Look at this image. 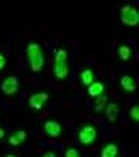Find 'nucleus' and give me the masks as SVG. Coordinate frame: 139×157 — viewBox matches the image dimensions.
<instances>
[{
  "instance_id": "nucleus-20",
  "label": "nucleus",
  "mask_w": 139,
  "mask_h": 157,
  "mask_svg": "<svg viewBox=\"0 0 139 157\" xmlns=\"http://www.w3.org/2000/svg\"><path fill=\"white\" fill-rule=\"evenodd\" d=\"M3 137H5V129H3L2 126H0V141H2Z\"/></svg>"
},
{
  "instance_id": "nucleus-10",
  "label": "nucleus",
  "mask_w": 139,
  "mask_h": 157,
  "mask_svg": "<svg viewBox=\"0 0 139 157\" xmlns=\"http://www.w3.org/2000/svg\"><path fill=\"white\" fill-rule=\"evenodd\" d=\"M103 92H105V83L98 82V80H95L87 87V97H90V98L100 97V95H103Z\"/></svg>"
},
{
  "instance_id": "nucleus-6",
  "label": "nucleus",
  "mask_w": 139,
  "mask_h": 157,
  "mask_svg": "<svg viewBox=\"0 0 139 157\" xmlns=\"http://www.w3.org/2000/svg\"><path fill=\"white\" fill-rule=\"evenodd\" d=\"M48 98H49V95L46 92H39V93H33L31 97L28 98V108L29 110H34V111H38V110H41L43 108V105L48 101Z\"/></svg>"
},
{
  "instance_id": "nucleus-12",
  "label": "nucleus",
  "mask_w": 139,
  "mask_h": 157,
  "mask_svg": "<svg viewBox=\"0 0 139 157\" xmlns=\"http://www.w3.org/2000/svg\"><path fill=\"white\" fill-rule=\"evenodd\" d=\"M105 111H106L108 121H110V123H115V121L118 120V116H120V105H118L116 101H108Z\"/></svg>"
},
{
  "instance_id": "nucleus-2",
  "label": "nucleus",
  "mask_w": 139,
  "mask_h": 157,
  "mask_svg": "<svg viewBox=\"0 0 139 157\" xmlns=\"http://www.w3.org/2000/svg\"><path fill=\"white\" fill-rule=\"evenodd\" d=\"M26 61H28V66L31 69V72L34 74L41 72L44 69V66H46L44 52H43V48L38 43H29L26 46Z\"/></svg>"
},
{
  "instance_id": "nucleus-7",
  "label": "nucleus",
  "mask_w": 139,
  "mask_h": 157,
  "mask_svg": "<svg viewBox=\"0 0 139 157\" xmlns=\"http://www.w3.org/2000/svg\"><path fill=\"white\" fill-rule=\"evenodd\" d=\"M43 131L48 137H59L62 134V126L56 120H49L43 123Z\"/></svg>"
},
{
  "instance_id": "nucleus-17",
  "label": "nucleus",
  "mask_w": 139,
  "mask_h": 157,
  "mask_svg": "<svg viewBox=\"0 0 139 157\" xmlns=\"http://www.w3.org/2000/svg\"><path fill=\"white\" fill-rule=\"evenodd\" d=\"M64 157H80V152H79V149H75V147H69Z\"/></svg>"
},
{
  "instance_id": "nucleus-21",
  "label": "nucleus",
  "mask_w": 139,
  "mask_h": 157,
  "mask_svg": "<svg viewBox=\"0 0 139 157\" xmlns=\"http://www.w3.org/2000/svg\"><path fill=\"white\" fill-rule=\"evenodd\" d=\"M3 157H17V155H13V154H7V155H3Z\"/></svg>"
},
{
  "instance_id": "nucleus-1",
  "label": "nucleus",
  "mask_w": 139,
  "mask_h": 157,
  "mask_svg": "<svg viewBox=\"0 0 139 157\" xmlns=\"http://www.w3.org/2000/svg\"><path fill=\"white\" fill-rule=\"evenodd\" d=\"M69 52L64 48L56 49L54 54V66H52V75L54 78H57L59 82H64L69 78Z\"/></svg>"
},
{
  "instance_id": "nucleus-3",
  "label": "nucleus",
  "mask_w": 139,
  "mask_h": 157,
  "mask_svg": "<svg viewBox=\"0 0 139 157\" xmlns=\"http://www.w3.org/2000/svg\"><path fill=\"white\" fill-rule=\"evenodd\" d=\"M97 136H98V132H97V128L95 126H92V124H83L80 129H79L77 132V139L79 142H80L82 146H92L93 142L97 141Z\"/></svg>"
},
{
  "instance_id": "nucleus-9",
  "label": "nucleus",
  "mask_w": 139,
  "mask_h": 157,
  "mask_svg": "<svg viewBox=\"0 0 139 157\" xmlns=\"http://www.w3.org/2000/svg\"><path fill=\"white\" fill-rule=\"evenodd\" d=\"M26 137H28V134L25 129H17L15 132H12V134L8 136V144L12 147H18L26 141Z\"/></svg>"
},
{
  "instance_id": "nucleus-13",
  "label": "nucleus",
  "mask_w": 139,
  "mask_h": 157,
  "mask_svg": "<svg viewBox=\"0 0 139 157\" xmlns=\"http://www.w3.org/2000/svg\"><path fill=\"white\" fill-rule=\"evenodd\" d=\"M118 152H120V147H118V144H115V142H110V144H106V146L102 149L100 157H118Z\"/></svg>"
},
{
  "instance_id": "nucleus-15",
  "label": "nucleus",
  "mask_w": 139,
  "mask_h": 157,
  "mask_svg": "<svg viewBox=\"0 0 139 157\" xmlns=\"http://www.w3.org/2000/svg\"><path fill=\"white\" fill-rule=\"evenodd\" d=\"M118 57H120L123 62H128L131 59V48L126 46V44H120V46H118Z\"/></svg>"
},
{
  "instance_id": "nucleus-16",
  "label": "nucleus",
  "mask_w": 139,
  "mask_h": 157,
  "mask_svg": "<svg viewBox=\"0 0 139 157\" xmlns=\"http://www.w3.org/2000/svg\"><path fill=\"white\" fill-rule=\"evenodd\" d=\"M129 118L133 123H137L139 121V110H137V105H133L129 108Z\"/></svg>"
},
{
  "instance_id": "nucleus-5",
  "label": "nucleus",
  "mask_w": 139,
  "mask_h": 157,
  "mask_svg": "<svg viewBox=\"0 0 139 157\" xmlns=\"http://www.w3.org/2000/svg\"><path fill=\"white\" fill-rule=\"evenodd\" d=\"M18 87H20V82H18V77L17 75H8L3 78V82L0 83V90H2L5 95L12 97L18 92Z\"/></svg>"
},
{
  "instance_id": "nucleus-19",
  "label": "nucleus",
  "mask_w": 139,
  "mask_h": 157,
  "mask_svg": "<svg viewBox=\"0 0 139 157\" xmlns=\"http://www.w3.org/2000/svg\"><path fill=\"white\" fill-rule=\"evenodd\" d=\"M41 157H57V154H56L54 151H46Z\"/></svg>"
},
{
  "instance_id": "nucleus-8",
  "label": "nucleus",
  "mask_w": 139,
  "mask_h": 157,
  "mask_svg": "<svg viewBox=\"0 0 139 157\" xmlns=\"http://www.w3.org/2000/svg\"><path fill=\"white\" fill-rule=\"evenodd\" d=\"M120 87H121V90H125L126 93H133V92H136V88H137V82L133 75L126 74V75L120 77Z\"/></svg>"
},
{
  "instance_id": "nucleus-14",
  "label": "nucleus",
  "mask_w": 139,
  "mask_h": 157,
  "mask_svg": "<svg viewBox=\"0 0 139 157\" xmlns=\"http://www.w3.org/2000/svg\"><path fill=\"white\" fill-rule=\"evenodd\" d=\"M106 103H108V97L105 95V93L100 95V97H97L95 101H93V111H95V113H102L106 108Z\"/></svg>"
},
{
  "instance_id": "nucleus-4",
  "label": "nucleus",
  "mask_w": 139,
  "mask_h": 157,
  "mask_svg": "<svg viewBox=\"0 0 139 157\" xmlns=\"http://www.w3.org/2000/svg\"><path fill=\"white\" fill-rule=\"evenodd\" d=\"M120 17H121V23L126 25V26L136 28L137 23H139V13L133 5H125V7H121Z\"/></svg>"
},
{
  "instance_id": "nucleus-18",
  "label": "nucleus",
  "mask_w": 139,
  "mask_h": 157,
  "mask_svg": "<svg viewBox=\"0 0 139 157\" xmlns=\"http://www.w3.org/2000/svg\"><path fill=\"white\" fill-rule=\"evenodd\" d=\"M5 66H7V56L0 52V71H2V69H3Z\"/></svg>"
},
{
  "instance_id": "nucleus-11",
  "label": "nucleus",
  "mask_w": 139,
  "mask_h": 157,
  "mask_svg": "<svg viewBox=\"0 0 139 157\" xmlns=\"http://www.w3.org/2000/svg\"><path fill=\"white\" fill-rule=\"evenodd\" d=\"M79 78H80V83L83 87H88L90 83L95 82V72H93V69L85 67L80 71V74H79Z\"/></svg>"
}]
</instances>
